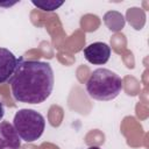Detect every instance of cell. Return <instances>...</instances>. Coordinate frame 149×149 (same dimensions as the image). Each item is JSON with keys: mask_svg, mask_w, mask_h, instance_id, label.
Listing matches in <instances>:
<instances>
[{"mask_svg": "<svg viewBox=\"0 0 149 149\" xmlns=\"http://www.w3.org/2000/svg\"><path fill=\"white\" fill-rule=\"evenodd\" d=\"M12 95L19 102L41 104L45 101L54 88V71L49 63L24 61L20 63L9 79Z\"/></svg>", "mask_w": 149, "mask_h": 149, "instance_id": "1", "label": "cell"}, {"mask_svg": "<svg viewBox=\"0 0 149 149\" xmlns=\"http://www.w3.org/2000/svg\"><path fill=\"white\" fill-rule=\"evenodd\" d=\"M86 91L92 99L109 101L115 99L122 91V79L112 70L95 69L86 81Z\"/></svg>", "mask_w": 149, "mask_h": 149, "instance_id": "2", "label": "cell"}, {"mask_svg": "<svg viewBox=\"0 0 149 149\" xmlns=\"http://www.w3.org/2000/svg\"><path fill=\"white\" fill-rule=\"evenodd\" d=\"M13 126L21 140L34 142L42 136L45 128V120L41 113L34 109L22 108L15 113Z\"/></svg>", "mask_w": 149, "mask_h": 149, "instance_id": "3", "label": "cell"}, {"mask_svg": "<svg viewBox=\"0 0 149 149\" xmlns=\"http://www.w3.org/2000/svg\"><path fill=\"white\" fill-rule=\"evenodd\" d=\"M84 57L94 65L106 64L111 57V47L104 42H94L84 49Z\"/></svg>", "mask_w": 149, "mask_h": 149, "instance_id": "4", "label": "cell"}, {"mask_svg": "<svg viewBox=\"0 0 149 149\" xmlns=\"http://www.w3.org/2000/svg\"><path fill=\"white\" fill-rule=\"evenodd\" d=\"M20 63V58L6 48H0V84L9 81L13 77L17 65Z\"/></svg>", "mask_w": 149, "mask_h": 149, "instance_id": "5", "label": "cell"}, {"mask_svg": "<svg viewBox=\"0 0 149 149\" xmlns=\"http://www.w3.org/2000/svg\"><path fill=\"white\" fill-rule=\"evenodd\" d=\"M20 147L21 139L13 123L0 121V149H19Z\"/></svg>", "mask_w": 149, "mask_h": 149, "instance_id": "6", "label": "cell"}, {"mask_svg": "<svg viewBox=\"0 0 149 149\" xmlns=\"http://www.w3.org/2000/svg\"><path fill=\"white\" fill-rule=\"evenodd\" d=\"M31 3L42 9V10H45V12H52V10H56L57 8H59L64 1H57V0H31Z\"/></svg>", "mask_w": 149, "mask_h": 149, "instance_id": "7", "label": "cell"}, {"mask_svg": "<svg viewBox=\"0 0 149 149\" xmlns=\"http://www.w3.org/2000/svg\"><path fill=\"white\" fill-rule=\"evenodd\" d=\"M5 115V107H3V104L0 101V120L3 118Z\"/></svg>", "mask_w": 149, "mask_h": 149, "instance_id": "8", "label": "cell"}, {"mask_svg": "<svg viewBox=\"0 0 149 149\" xmlns=\"http://www.w3.org/2000/svg\"><path fill=\"white\" fill-rule=\"evenodd\" d=\"M87 149H101V148H99V147H95V146H92V147H88Z\"/></svg>", "mask_w": 149, "mask_h": 149, "instance_id": "9", "label": "cell"}]
</instances>
